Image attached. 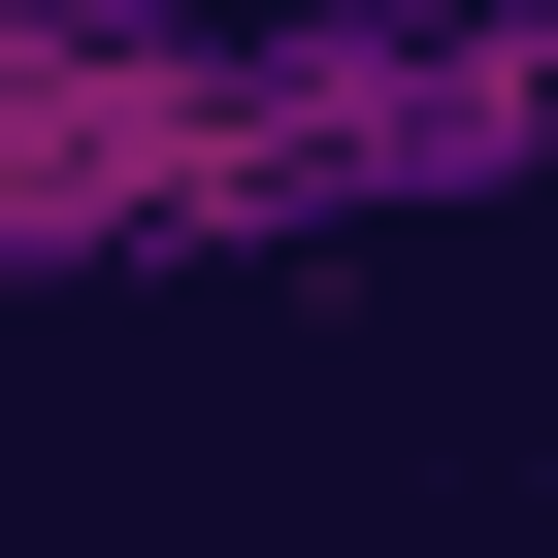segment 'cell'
Listing matches in <instances>:
<instances>
[{"instance_id": "1", "label": "cell", "mask_w": 558, "mask_h": 558, "mask_svg": "<svg viewBox=\"0 0 558 558\" xmlns=\"http://www.w3.org/2000/svg\"><path fill=\"white\" fill-rule=\"evenodd\" d=\"M558 197V0H0V296Z\"/></svg>"}]
</instances>
